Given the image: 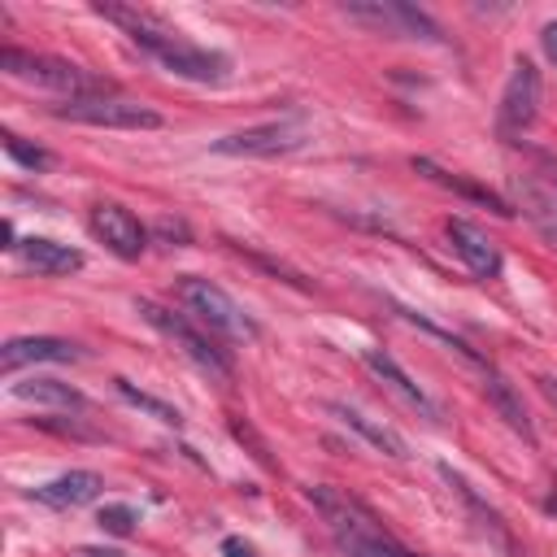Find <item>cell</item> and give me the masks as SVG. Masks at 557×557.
I'll list each match as a JSON object with an SVG mask.
<instances>
[{
    "mask_svg": "<svg viewBox=\"0 0 557 557\" xmlns=\"http://www.w3.org/2000/svg\"><path fill=\"white\" fill-rule=\"evenodd\" d=\"M135 309H139V318L157 331V335H165L191 366H200L205 374H213V379H231V352L200 326V322H191L187 313H174V309H165V305H157V300H135Z\"/></svg>",
    "mask_w": 557,
    "mask_h": 557,
    "instance_id": "obj_4",
    "label": "cell"
},
{
    "mask_svg": "<svg viewBox=\"0 0 557 557\" xmlns=\"http://www.w3.org/2000/svg\"><path fill=\"white\" fill-rule=\"evenodd\" d=\"M96 522H100V531H109V535H131L135 522H139V513H135L131 505H104Z\"/></svg>",
    "mask_w": 557,
    "mask_h": 557,
    "instance_id": "obj_23",
    "label": "cell"
},
{
    "mask_svg": "<svg viewBox=\"0 0 557 557\" xmlns=\"http://www.w3.org/2000/svg\"><path fill=\"white\" fill-rule=\"evenodd\" d=\"M87 226H91V235H96L113 257H122V261H139V252H144V244H148V231L139 226V218H135L131 209L113 205V200L91 205Z\"/></svg>",
    "mask_w": 557,
    "mask_h": 557,
    "instance_id": "obj_10",
    "label": "cell"
},
{
    "mask_svg": "<svg viewBox=\"0 0 557 557\" xmlns=\"http://www.w3.org/2000/svg\"><path fill=\"white\" fill-rule=\"evenodd\" d=\"M117 392L135 405V409H144V413H152L157 422H165V426H183V413L174 409V405H165V400H157V396H148V392H139L131 379H117Z\"/></svg>",
    "mask_w": 557,
    "mask_h": 557,
    "instance_id": "obj_21",
    "label": "cell"
},
{
    "mask_svg": "<svg viewBox=\"0 0 557 557\" xmlns=\"http://www.w3.org/2000/svg\"><path fill=\"white\" fill-rule=\"evenodd\" d=\"M535 113H540V70L527 57H518L513 74H509V83L500 91V131L505 135H522L535 122Z\"/></svg>",
    "mask_w": 557,
    "mask_h": 557,
    "instance_id": "obj_11",
    "label": "cell"
},
{
    "mask_svg": "<svg viewBox=\"0 0 557 557\" xmlns=\"http://www.w3.org/2000/svg\"><path fill=\"white\" fill-rule=\"evenodd\" d=\"M540 392H544V400L557 409V379H553V374H544V379H540Z\"/></svg>",
    "mask_w": 557,
    "mask_h": 557,
    "instance_id": "obj_27",
    "label": "cell"
},
{
    "mask_svg": "<svg viewBox=\"0 0 557 557\" xmlns=\"http://www.w3.org/2000/svg\"><path fill=\"white\" fill-rule=\"evenodd\" d=\"M17 261L35 274H74L83 270V252L70 248V244H57V239H44V235H30L17 244Z\"/></svg>",
    "mask_w": 557,
    "mask_h": 557,
    "instance_id": "obj_17",
    "label": "cell"
},
{
    "mask_svg": "<svg viewBox=\"0 0 557 557\" xmlns=\"http://www.w3.org/2000/svg\"><path fill=\"white\" fill-rule=\"evenodd\" d=\"M100 492H104V479H100L96 470H65V474H57V479L30 487V496H35L39 505H48V509H78V505L96 500Z\"/></svg>",
    "mask_w": 557,
    "mask_h": 557,
    "instance_id": "obj_16",
    "label": "cell"
},
{
    "mask_svg": "<svg viewBox=\"0 0 557 557\" xmlns=\"http://www.w3.org/2000/svg\"><path fill=\"white\" fill-rule=\"evenodd\" d=\"M361 361H366V370L374 374V379H383L409 409H418L422 418H431V422H440V405L426 396V387L422 383H413V374L392 357V352H383V348H361Z\"/></svg>",
    "mask_w": 557,
    "mask_h": 557,
    "instance_id": "obj_13",
    "label": "cell"
},
{
    "mask_svg": "<svg viewBox=\"0 0 557 557\" xmlns=\"http://www.w3.org/2000/svg\"><path fill=\"white\" fill-rule=\"evenodd\" d=\"M222 557H261V553H257L248 540H239V535H226V540H222Z\"/></svg>",
    "mask_w": 557,
    "mask_h": 557,
    "instance_id": "obj_25",
    "label": "cell"
},
{
    "mask_svg": "<svg viewBox=\"0 0 557 557\" xmlns=\"http://www.w3.org/2000/svg\"><path fill=\"white\" fill-rule=\"evenodd\" d=\"M309 505L318 509V518L326 522V531L335 535V544L344 548V557H422L413 548H405L383 522L379 513L357 500L352 492L344 487H331V483H309L305 487Z\"/></svg>",
    "mask_w": 557,
    "mask_h": 557,
    "instance_id": "obj_2",
    "label": "cell"
},
{
    "mask_svg": "<svg viewBox=\"0 0 557 557\" xmlns=\"http://www.w3.org/2000/svg\"><path fill=\"white\" fill-rule=\"evenodd\" d=\"M413 170H418V174H426L431 183H440V187H448V191H457V196H466V200H474V205L492 209L496 218H513V209H509V200H505V196H496L492 187H479V183H470V178H457V174L440 170L431 157H413Z\"/></svg>",
    "mask_w": 557,
    "mask_h": 557,
    "instance_id": "obj_18",
    "label": "cell"
},
{
    "mask_svg": "<svg viewBox=\"0 0 557 557\" xmlns=\"http://www.w3.org/2000/svg\"><path fill=\"white\" fill-rule=\"evenodd\" d=\"M483 392H487V400H492V409L509 422V431H518L527 444H535V426H531V418H527V409H522V400H518V392L492 370V366H483Z\"/></svg>",
    "mask_w": 557,
    "mask_h": 557,
    "instance_id": "obj_19",
    "label": "cell"
},
{
    "mask_svg": "<svg viewBox=\"0 0 557 557\" xmlns=\"http://www.w3.org/2000/svg\"><path fill=\"white\" fill-rule=\"evenodd\" d=\"M0 70L9 78H22V83H35V87H48V91H61L70 100H83V96H113V87L96 74H87L83 65L65 61V57H48V52H26V48H4L0 52Z\"/></svg>",
    "mask_w": 557,
    "mask_h": 557,
    "instance_id": "obj_3",
    "label": "cell"
},
{
    "mask_svg": "<svg viewBox=\"0 0 557 557\" xmlns=\"http://www.w3.org/2000/svg\"><path fill=\"white\" fill-rule=\"evenodd\" d=\"M178 300H183V309H187L209 335H222V339H235V344L257 339V322H252V318L244 313V305H239L231 292H222L218 283L187 274V278H178Z\"/></svg>",
    "mask_w": 557,
    "mask_h": 557,
    "instance_id": "obj_5",
    "label": "cell"
},
{
    "mask_svg": "<svg viewBox=\"0 0 557 557\" xmlns=\"http://www.w3.org/2000/svg\"><path fill=\"white\" fill-rule=\"evenodd\" d=\"M52 117L61 122H83V126H109V131H157L161 113L131 104L122 96H83V100H65L61 109H52Z\"/></svg>",
    "mask_w": 557,
    "mask_h": 557,
    "instance_id": "obj_9",
    "label": "cell"
},
{
    "mask_svg": "<svg viewBox=\"0 0 557 557\" xmlns=\"http://www.w3.org/2000/svg\"><path fill=\"white\" fill-rule=\"evenodd\" d=\"M13 396L17 400H35V405H52V409H78L83 405V392L61 383V379H26V383H13Z\"/></svg>",
    "mask_w": 557,
    "mask_h": 557,
    "instance_id": "obj_20",
    "label": "cell"
},
{
    "mask_svg": "<svg viewBox=\"0 0 557 557\" xmlns=\"http://www.w3.org/2000/svg\"><path fill=\"white\" fill-rule=\"evenodd\" d=\"M0 139H4V152H9L17 165H26V170H48V165H52V157H48L44 148H30V144H22V135H13V131H4Z\"/></svg>",
    "mask_w": 557,
    "mask_h": 557,
    "instance_id": "obj_22",
    "label": "cell"
},
{
    "mask_svg": "<svg viewBox=\"0 0 557 557\" xmlns=\"http://www.w3.org/2000/svg\"><path fill=\"white\" fill-rule=\"evenodd\" d=\"M448 244H453V252L461 257V265L474 274V278H500V270H505V257H500V248H496V239L483 231V226H474V222H466V218H448Z\"/></svg>",
    "mask_w": 557,
    "mask_h": 557,
    "instance_id": "obj_12",
    "label": "cell"
},
{
    "mask_svg": "<svg viewBox=\"0 0 557 557\" xmlns=\"http://www.w3.org/2000/svg\"><path fill=\"white\" fill-rule=\"evenodd\" d=\"M548 513H557V496H553V500H548Z\"/></svg>",
    "mask_w": 557,
    "mask_h": 557,
    "instance_id": "obj_28",
    "label": "cell"
},
{
    "mask_svg": "<svg viewBox=\"0 0 557 557\" xmlns=\"http://www.w3.org/2000/svg\"><path fill=\"white\" fill-rule=\"evenodd\" d=\"M513 196L531 218V226L557 248V157L527 148V161L513 174Z\"/></svg>",
    "mask_w": 557,
    "mask_h": 557,
    "instance_id": "obj_6",
    "label": "cell"
},
{
    "mask_svg": "<svg viewBox=\"0 0 557 557\" xmlns=\"http://www.w3.org/2000/svg\"><path fill=\"white\" fill-rule=\"evenodd\" d=\"M96 13L113 26H122L131 35V44H139L152 61H161L170 74L178 78H191V83H222L231 74V61L213 48H200L191 44L178 26H170L165 17H157L152 9H139V4H109L100 0Z\"/></svg>",
    "mask_w": 557,
    "mask_h": 557,
    "instance_id": "obj_1",
    "label": "cell"
},
{
    "mask_svg": "<svg viewBox=\"0 0 557 557\" xmlns=\"http://www.w3.org/2000/svg\"><path fill=\"white\" fill-rule=\"evenodd\" d=\"M44 361H78V344L57 339V335H13L0 348L4 374H17L22 366H44Z\"/></svg>",
    "mask_w": 557,
    "mask_h": 557,
    "instance_id": "obj_15",
    "label": "cell"
},
{
    "mask_svg": "<svg viewBox=\"0 0 557 557\" xmlns=\"http://www.w3.org/2000/svg\"><path fill=\"white\" fill-rule=\"evenodd\" d=\"M344 17H352V22H361V26L379 30V35L440 44V26L418 4H405V0H348L344 4Z\"/></svg>",
    "mask_w": 557,
    "mask_h": 557,
    "instance_id": "obj_8",
    "label": "cell"
},
{
    "mask_svg": "<svg viewBox=\"0 0 557 557\" xmlns=\"http://www.w3.org/2000/svg\"><path fill=\"white\" fill-rule=\"evenodd\" d=\"M309 144V126L305 117H274V122H257V126H244V131H231L222 139H213L209 148L222 152V157H287V152H300Z\"/></svg>",
    "mask_w": 557,
    "mask_h": 557,
    "instance_id": "obj_7",
    "label": "cell"
},
{
    "mask_svg": "<svg viewBox=\"0 0 557 557\" xmlns=\"http://www.w3.org/2000/svg\"><path fill=\"white\" fill-rule=\"evenodd\" d=\"M152 231H157L161 239H170V244H174V239H178V244H187V239H191V235H187V226H183L178 218H157V226H152Z\"/></svg>",
    "mask_w": 557,
    "mask_h": 557,
    "instance_id": "obj_24",
    "label": "cell"
},
{
    "mask_svg": "<svg viewBox=\"0 0 557 557\" xmlns=\"http://www.w3.org/2000/svg\"><path fill=\"white\" fill-rule=\"evenodd\" d=\"M540 44H544V57L557 65V22H548L544 26V35H540Z\"/></svg>",
    "mask_w": 557,
    "mask_h": 557,
    "instance_id": "obj_26",
    "label": "cell"
},
{
    "mask_svg": "<svg viewBox=\"0 0 557 557\" xmlns=\"http://www.w3.org/2000/svg\"><path fill=\"white\" fill-rule=\"evenodd\" d=\"M326 413L344 426V431H352L357 440H366L374 453H383V457H409V444H405V435L396 431V426H387V422H379V418H370V413H361V409H352V405H344V400H326Z\"/></svg>",
    "mask_w": 557,
    "mask_h": 557,
    "instance_id": "obj_14",
    "label": "cell"
}]
</instances>
